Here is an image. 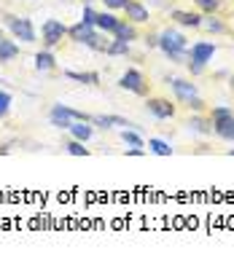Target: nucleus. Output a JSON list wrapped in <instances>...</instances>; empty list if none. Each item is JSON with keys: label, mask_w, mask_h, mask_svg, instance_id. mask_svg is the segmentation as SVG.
<instances>
[{"label": "nucleus", "mask_w": 234, "mask_h": 263, "mask_svg": "<svg viewBox=\"0 0 234 263\" xmlns=\"http://www.w3.org/2000/svg\"><path fill=\"white\" fill-rule=\"evenodd\" d=\"M159 49L165 51L172 62H189V54H186V38L178 30H165L159 35Z\"/></svg>", "instance_id": "1"}, {"label": "nucleus", "mask_w": 234, "mask_h": 263, "mask_svg": "<svg viewBox=\"0 0 234 263\" xmlns=\"http://www.w3.org/2000/svg\"><path fill=\"white\" fill-rule=\"evenodd\" d=\"M213 132L221 137V140H234V110L231 107H224V105H218L215 110H213Z\"/></svg>", "instance_id": "2"}, {"label": "nucleus", "mask_w": 234, "mask_h": 263, "mask_svg": "<svg viewBox=\"0 0 234 263\" xmlns=\"http://www.w3.org/2000/svg\"><path fill=\"white\" fill-rule=\"evenodd\" d=\"M49 118H51V126H57V129H70L73 121H92V116L76 110V107H67V105H54Z\"/></svg>", "instance_id": "3"}, {"label": "nucleus", "mask_w": 234, "mask_h": 263, "mask_svg": "<svg viewBox=\"0 0 234 263\" xmlns=\"http://www.w3.org/2000/svg\"><path fill=\"white\" fill-rule=\"evenodd\" d=\"M172 91H175V97H178L183 105H189L191 110H202L205 102L200 100V94H196V86L189 81H181V78H172Z\"/></svg>", "instance_id": "4"}, {"label": "nucleus", "mask_w": 234, "mask_h": 263, "mask_svg": "<svg viewBox=\"0 0 234 263\" xmlns=\"http://www.w3.org/2000/svg\"><path fill=\"white\" fill-rule=\"evenodd\" d=\"M6 27L14 32V38H19L22 43L35 41V30L30 25V19H25V16H6Z\"/></svg>", "instance_id": "5"}, {"label": "nucleus", "mask_w": 234, "mask_h": 263, "mask_svg": "<svg viewBox=\"0 0 234 263\" xmlns=\"http://www.w3.org/2000/svg\"><path fill=\"white\" fill-rule=\"evenodd\" d=\"M41 32H43V43L51 49V46H57V43L62 41V35L67 32V27L62 25L60 19H49V22H43V30Z\"/></svg>", "instance_id": "6"}, {"label": "nucleus", "mask_w": 234, "mask_h": 263, "mask_svg": "<svg viewBox=\"0 0 234 263\" xmlns=\"http://www.w3.org/2000/svg\"><path fill=\"white\" fill-rule=\"evenodd\" d=\"M215 54V43H207V41H200V43H194L191 46V54H189V62L191 65H200L205 67V62H210Z\"/></svg>", "instance_id": "7"}, {"label": "nucleus", "mask_w": 234, "mask_h": 263, "mask_svg": "<svg viewBox=\"0 0 234 263\" xmlns=\"http://www.w3.org/2000/svg\"><path fill=\"white\" fill-rule=\"evenodd\" d=\"M119 86L127 89V91H135V94H146V81L137 70H127V73L121 76V81H119Z\"/></svg>", "instance_id": "8"}, {"label": "nucleus", "mask_w": 234, "mask_h": 263, "mask_svg": "<svg viewBox=\"0 0 234 263\" xmlns=\"http://www.w3.org/2000/svg\"><path fill=\"white\" fill-rule=\"evenodd\" d=\"M92 124H97V126H102V129H111V126H135L132 121H127V118H121V116H95L92 118Z\"/></svg>", "instance_id": "9"}, {"label": "nucleus", "mask_w": 234, "mask_h": 263, "mask_svg": "<svg viewBox=\"0 0 234 263\" xmlns=\"http://www.w3.org/2000/svg\"><path fill=\"white\" fill-rule=\"evenodd\" d=\"M124 11H127V19L135 22V25H140V22H148V8L140 6V3H135V0H130Z\"/></svg>", "instance_id": "10"}, {"label": "nucleus", "mask_w": 234, "mask_h": 263, "mask_svg": "<svg viewBox=\"0 0 234 263\" xmlns=\"http://www.w3.org/2000/svg\"><path fill=\"white\" fill-rule=\"evenodd\" d=\"M148 110L154 113L156 118H172L175 107H172L167 100H148Z\"/></svg>", "instance_id": "11"}, {"label": "nucleus", "mask_w": 234, "mask_h": 263, "mask_svg": "<svg viewBox=\"0 0 234 263\" xmlns=\"http://www.w3.org/2000/svg\"><path fill=\"white\" fill-rule=\"evenodd\" d=\"M172 19L183 27H200L202 25V16L200 14H191V11H172Z\"/></svg>", "instance_id": "12"}, {"label": "nucleus", "mask_w": 234, "mask_h": 263, "mask_svg": "<svg viewBox=\"0 0 234 263\" xmlns=\"http://www.w3.org/2000/svg\"><path fill=\"white\" fill-rule=\"evenodd\" d=\"M14 57H19V46L14 41H8V38H0V62H11Z\"/></svg>", "instance_id": "13"}, {"label": "nucleus", "mask_w": 234, "mask_h": 263, "mask_svg": "<svg viewBox=\"0 0 234 263\" xmlns=\"http://www.w3.org/2000/svg\"><path fill=\"white\" fill-rule=\"evenodd\" d=\"M70 132H73V140H81V142H86V140L92 137V126H89V121H73Z\"/></svg>", "instance_id": "14"}, {"label": "nucleus", "mask_w": 234, "mask_h": 263, "mask_svg": "<svg viewBox=\"0 0 234 263\" xmlns=\"http://www.w3.org/2000/svg\"><path fill=\"white\" fill-rule=\"evenodd\" d=\"M116 25H119V19H116L113 14H97V22H95V27H100L102 32H113Z\"/></svg>", "instance_id": "15"}, {"label": "nucleus", "mask_w": 234, "mask_h": 263, "mask_svg": "<svg viewBox=\"0 0 234 263\" xmlns=\"http://www.w3.org/2000/svg\"><path fill=\"white\" fill-rule=\"evenodd\" d=\"M130 51V41H121V38H116L108 43V49H105V54H111V57H119V54H127Z\"/></svg>", "instance_id": "16"}, {"label": "nucleus", "mask_w": 234, "mask_h": 263, "mask_svg": "<svg viewBox=\"0 0 234 263\" xmlns=\"http://www.w3.org/2000/svg\"><path fill=\"white\" fill-rule=\"evenodd\" d=\"M189 126H191L194 132H200V135H210V132H213V118H210V121H205V118L194 116L191 121H189Z\"/></svg>", "instance_id": "17"}, {"label": "nucleus", "mask_w": 234, "mask_h": 263, "mask_svg": "<svg viewBox=\"0 0 234 263\" xmlns=\"http://www.w3.org/2000/svg\"><path fill=\"white\" fill-rule=\"evenodd\" d=\"M65 76L73 78V81H78V83H92V86H97V83H100V76H97V73H73V70H67Z\"/></svg>", "instance_id": "18"}, {"label": "nucleus", "mask_w": 234, "mask_h": 263, "mask_svg": "<svg viewBox=\"0 0 234 263\" xmlns=\"http://www.w3.org/2000/svg\"><path fill=\"white\" fill-rule=\"evenodd\" d=\"M113 35H116V38H121V41H135V27L119 22V25H116V30H113Z\"/></svg>", "instance_id": "19"}, {"label": "nucleus", "mask_w": 234, "mask_h": 263, "mask_svg": "<svg viewBox=\"0 0 234 263\" xmlns=\"http://www.w3.org/2000/svg\"><path fill=\"white\" fill-rule=\"evenodd\" d=\"M35 67L38 70H51L54 67V57L49 51H38L35 54Z\"/></svg>", "instance_id": "20"}, {"label": "nucleus", "mask_w": 234, "mask_h": 263, "mask_svg": "<svg viewBox=\"0 0 234 263\" xmlns=\"http://www.w3.org/2000/svg\"><path fill=\"white\" fill-rule=\"evenodd\" d=\"M148 148L154 151L156 156H170V153H172V148L167 145V142H165V140H156V137H154V140H148Z\"/></svg>", "instance_id": "21"}, {"label": "nucleus", "mask_w": 234, "mask_h": 263, "mask_svg": "<svg viewBox=\"0 0 234 263\" xmlns=\"http://www.w3.org/2000/svg\"><path fill=\"white\" fill-rule=\"evenodd\" d=\"M121 140L127 142V145L143 148V140H140V135H137V132H132V129H124V132H121Z\"/></svg>", "instance_id": "22"}, {"label": "nucleus", "mask_w": 234, "mask_h": 263, "mask_svg": "<svg viewBox=\"0 0 234 263\" xmlns=\"http://www.w3.org/2000/svg\"><path fill=\"white\" fill-rule=\"evenodd\" d=\"M67 153H73V156H89V148H84V142L81 140H73V142H67Z\"/></svg>", "instance_id": "23"}, {"label": "nucleus", "mask_w": 234, "mask_h": 263, "mask_svg": "<svg viewBox=\"0 0 234 263\" xmlns=\"http://www.w3.org/2000/svg\"><path fill=\"white\" fill-rule=\"evenodd\" d=\"M196 6H200L202 11H207V14H213V11H218L221 0H196Z\"/></svg>", "instance_id": "24"}, {"label": "nucleus", "mask_w": 234, "mask_h": 263, "mask_svg": "<svg viewBox=\"0 0 234 263\" xmlns=\"http://www.w3.org/2000/svg\"><path fill=\"white\" fill-rule=\"evenodd\" d=\"M202 25H205L210 32H224V30H226V25H224V22H218V19H213V16H210L207 22H202Z\"/></svg>", "instance_id": "25"}, {"label": "nucleus", "mask_w": 234, "mask_h": 263, "mask_svg": "<svg viewBox=\"0 0 234 263\" xmlns=\"http://www.w3.org/2000/svg\"><path fill=\"white\" fill-rule=\"evenodd\" d=\"M8 105H11V94L0 89V118H3L8 113Z\"/></svg>", "instance_id": "26"}, {"label": "nucleus", "mask_w": 234, "mask_h": 263, "mask_svg": "<svg viewBox=\"0 0 234 263\" xmlns=\"http://www.w3.org/2000/svg\"><path fill=\"white\" fill-rule=\"evenodd\" d=\"M81 22H86V25H95V22H97V14L86 6V8H84V19H81Z\"/></svg>", "instance_id": "27"}, {"label": "nucleus", "mask_w": 234, "mask_h": 263, "mask_svg": "<svg viewBox=\"0 0 234 263\" xmlns=\"http://www.w3.org/2000/svg\"><path fill=\"white\" fill-rule=\"evenodd\" d=\"M105 6L108 8H127V3H130V0H102Z\"/></svg>", "instance_id": "28"}, {"label": "nucleus", "mask_w": 234, "mask_h": 263, "mask_svg": "<svg viewBox=\"0 0 234 263\" xmlns=\"http://www.w3.org/2000/svg\"><path fill=\"white\" fill-rule=\"evenodd\" d=\"M127 153H130V156H143L146 151H143V148H135V145H132V148H127Z\"/></svg>", "instance_id": "29"}, {"label": "nucleus", "mask_w": 234, "mask_h": 263, "mask_svg": "<svg viewBox=\"0 0 234 263\" xmlns=\"http://www.w3.org/2000/svg\"><path fill=\"white\" fill-rule=\"evenodd\" d=\"M229 156H234V148H229Z\"/></svg>", "instance_id": "30"}, {"label": "nucleus", "mask_w": 234, "mask_h": 263, "mask_svg": "<svg viewBox=\"0 0 234 263\" xmlns=\"http://www.w3.org/2000/svg\"><path fill=\"white\" fill-rule=\"evenodd\" d=\"M0 38H3V30H0Z\"/></svg>", "instance_id": "31"}, {"label": "nucleus", "mask_w": 234, "mask_h": 263, "mask_svg": "<svg viewBox=\"0 0 234 263\" xmlns=\"http://www.w3.org/2000/svg\"><path fill=\"white\" fill-rule=\"evenodd\" d=\"M231 83H234V78H231Z\"/></svg>", "instance_id": "32"}]
</instances>
